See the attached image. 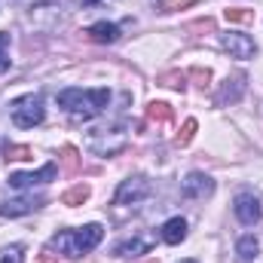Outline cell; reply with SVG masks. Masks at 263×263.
Returning a JSON list of instances; mask_svg holds the SVG:
<instances>
[{"label":"cell","mask_w":263,"mask_h":263,"mask_svg":"<svg viewBox=\"0 0 263 263\" xmlns=\"http://www.w3.org/2000/svg\"><path fill=\"white\" fill-rule=\"evenodd\" d=\"M181 193H184L187 199H208L211 193H214V181H211L208 175H202V172H190V175L184 178Z\"/></svg>","instance_id":"cell-9"},{"label":"cell","mask_w":263,"mask_h":263,"mask_svg":"<svg viewBox=\"0 0 263 263\" xmlns=\"http://www.w3.org/2000/svg\"><path fill=\"white\" fill-rule=\"evenodd\" d=\"M242 92H245V77H242V73H236L233 80L227 77L223 89L217 92V104H236V101L242 98Z\"/></svg>","instance_id":"cell-12"},{"label":"cell","mask_w":263,"mask_h":263,"mask_svg":"<svg viewBox=\"0 0 263 263\" xmlns=\"http://www.w3.org/2000/svg\"><path fill=\"white\" fill-rule=\"evenodd\" d=\"M80 3H86V6H95V3H98V0H80Z\"/></svg>","instance_id":"cell-29"},{"label":"cell","mask_w":263,"mask_h":263,"mask_svg":"<svg viewBox=\"0 0 263 263\" xmlns=\"http://www.w3.org/2000/svg\"><path fill=\"white\" fill-rule=\"evenodd\" d=\"M43 120H46V110H43V98L40 95H25V98L12 101V123L18 129H34Z\"/></svg>","instance_id":"cell-3"},{"label":"cell","mask_w":263,"mask_h":263,"mask_svg":"<svg viewBox=\"0 0 263 263\" xmlns=\"http://www.w3.org/2000/svg\"><path fill=\"white\" fill-rule=\"evenodd\" d=\"M31 156H34V153H31V147H9L3 159H31Z\"/></svg>","instance_id":"cell-25"},{"label":"cell","mask_w":263,"mask_h":263,"mask_svg":"<svg viewBox=\"0 0 263 263\" xmlns=\"http://www.w3.org/2000/svg\"><path fill=\"white\" fill-rule=\"evenodd\" d=\"M159 83H162V86H168V89H184L187 73H181V70H168V73H162V77H159Z\"/></svg>","instance_id":"cell-19"},{"label":"cell","mask_w":263,"mask_h":263,"mask_svg":"<svg viewBox=\"0 0 263 263\" xmlns=\"http://www.w3.org/2000/svg\"><path fill=\"white\" fill-rule=\"evenodd\" d=\"M101 236H104L101 223H89L83 230H62V233H55L52 248H59V254H65L70 260H77L80 254H89L101 242Z\"/></svg>","instance_id":"cell-2"},{"label":"cell","mask_w":263,"mask_h":263,"mask_svg":"<svg viewBox=\"0 0 263 263\" xmlns=\"http://www.w3.org/2000/svg\"><path fill=\"white\" fill-rule=\"evenodd\" d=\"M257 251H260V242L254 239V236H242L239 242H236V254H239V263H251L257 257Z\"/></svg>","instance_id":"cell-15"},{"label":"cell","mask_w":263,"mask_h":263,"mask_svg":"<svg viewBox=\"0 0 263 263\" xmlns=\"http://www.w3.org/2000/svg\"><path fill=\"white\" fill-rule=\"evenodd\" d=\"M187 239V220L184 217H172L162 223V242L165 245H181Z\"/></svg>","instance_id":"cell-13"},{"label":"cell","mask_w":263,"mask_h":263,"mask_svg":"<svg viewBox=\"0 0 263 263\" xmlns=\"http://www.w3.org/2000/svg\"><path fill=\"white\" fill-rule=\"evenodd\" d=\"M220 43H223V49H227L233 59H251V55L257 52V43H254L248 34H242V31H227V34L220 37Z\"/></svg>","instance_id":"cell-7"},{"label":"cell","mask_w":263,"mask_h":263,"mask_svg":"<svg viewBox=\"0 0 263 263\" xmlns=\"http://www.w3.org/2000/svg\"><path fill=\"white\" fill-rule=\"evenodd\" d=\"M181 263H199V260H181Z\"/></svg>","instance_id":"cell-30"},{"label":"cell","mask_w":263,"mask_h":263,"mask_svg":"<svg viewBox=\"0 0 263 263\" xmlns=\"http://www.w3.org/2000/svg\"><path fill=\"white\" fill-rule=\"evenodd\" d=\"M233 211H236V217H239L245 227L257 223V220H260V214H263L260 199L254 196V193H239V196H236V205H233Z\"/></svg>","instance_id":"cell-8"},{"label":"cell","mask_w":263,"mask_h":263,"mask_svg":"<svg viewBox=\"0 0 263 263\" xmlns=\"http://www.w3.org/2000/svg\"><path fill=\"white\" fill-rule=\"evenodd\" d=\"M150 193H153L150 181L138 175V178H129V181H123V184H120V190H117L114 202H117V205H141Z\"/></svg>","instance_id":"cell-5"},{"label":"cell","mask_w":263,"mask_h":263,"mask_svg":"<svg viewBox=\"0 0 263 263\" xmlns=\"http://www.w3.org/2000/svg\"><path fill=\"white\" fill-rule=\"evenodd\" d=\"M9 34L6 31H0V73H6L9 70Z\"/></svg>","instance_id":"cell-21"},{"label":"cell","mask_w":263,"mask_h":263,"mask_svg":"<svg viewBox=\"0 0 263 263\" xmlns=\"http://www.w3.org/2000/svg\"><path fill=\"white\" fill-rule=\"evenodd\" d=\"M150 245H153L150 239H138V236H135V239H126V242L117 245V254H120V257H138V254H147Z\"/></svg>","instance_id":"cell-14"},{"label":"cell","mask_w":263,"mask_h":263,"mask_svg":"<svg viewBox=\"0 0 263 263\" xmlns=\"http://www.w3.org/2000/svg\"><path fill=\"white\" fill-rule=\"evenodd\" d=\"M193 135H196V120H187V123H184V129H181V135H178V144H181V147H187V144L193 141Z\"/></svg>","instance_id":"cell-22"},{"label":"cell","mask_w":263,"mask_h":263,"mask_svg":"<svg viewBox=\"0 0 263 263\" xmlns=\"http://www.w3.org/2000/svg\"><path fill=\"white\" fill-rule=\"evenodd\" d=\"M62 162H65L67 172H77L80 159H77V150H73V147H65V150H62Z\"/></svg>","instance_id":"cell-23"},{"label":"cell","mask_w":263,"mask_h":263,"mask_svg":"<svg viewBox=\"0 0 263 263\" xmlns=\"http://www.w3.org/2000/svg\"><path fill=\"white\" fill-rule=\"evenodd\" d=\"M55 257H59V254H52L49 248H43V251H40V257H37V263H55Z\"/></svg>","instance_id":"cell-28"},{"label":"cell","mask_w":263,"mask_h":263,"mask_svg":"<svg viewBox=\"0 0 263 263\" xmlns=\"http://www.w3.org/2000/svg\"><path fill=\"white\" fill-rule=\"evenodd\" d=\"M172 117H175L172 104H165V101H150L147 104V120H153V123H172Z\"/></svg>","instance_id":"cell-16"},{"label":"cell","mask_w":263,"mask_h":263,"mask_svg":"<svg viewBox=\"0 0 263 263\" xmlns=\"http://www.w3.org/2000/svg\"><path fill=\"white\" fill-rule=\"evenodd\" d=\"M89 193H92V190H89L86 184H80V187H73V190H67L65 196H62V205H70V208H73V205H83V202L89 199Z\"/></svg>","instance_id":"cell-17"},{"label":"cell","mask_w":263,"mask_h":263,"mask_svg":"<svg viewBox=\"0 0 263 263\" xmlns=\"http://www.w3.org/2000/svg\"><path fill=\"white\" fill-rule=\"evenodd\" d=\"M55 175H59V165L49 162V165H43L40 172H15V175H9V187H12V190H28V187H34V184H49V181H55Z\"/></svg>","instance_id":"cell-6"},{"label":"cell","mask_w":263,"mask_h":263,"mask_svg":"<svg viewBox=\"0 0 263 263\" xmlns=\"http://www.w3.org/2000/svg\"><path fill=\"white\" fill-rule=\"evenodd\" d=\"M184 3H190V0H162L159 3V12H172L175 6H184Z\"/></svg>","instance_id":"cell-26"},{"label":"cell","mask_w":263,"mask_h":263,"mask_svg":"<svg viewBox=\"0 0 263 263\" xmlns=\"http://www.w3.org/2000/svg\"><path fill=\"white\" fill-rule=\"evenodd\" d=\"M86 34H89L92 43H117L120 40V25H114V22H95V25L86 28Z\"/></svg>","instance_id":"cell-11"},{"label":"cell","mask_w":263,"mask_h":263,"mask_svg":"<svg viewBox=\"0 0 263 263\" xmlns=\"http://www.w3.org/2000/svg\"><path fill=\"white\" fill-rule=\"evenodd\" d=\"M55 101L70 117L92 120V117L104 114V107L110 104V92L107 89H65V92H59Z\"/></svg>","instance_id":"cell-1"},{"label":"cell","mask_w":263,"mask_h":263,"mask_svg":"<svg viewBox=\"0 0 263 263\" xmlns=\"http://www.w3.org/2000/svg\"><path fill=\"white\" fill-rule=\"evenodd\" d=\"M0 263H25V248L22 245H9L0 251Z\"/></svg>","instance_id":"cell-20"},{"label":"cell","mask_w":263,"mask_h":263,"mask_svg":"<svg viewBox=\"0 0 263 263\" xmlns=\"http://www.w3.org/2000/svg\"><path fill=\"white\" fill-rule=\"evenodd\" d=\"M223 15H227V22H239V25H245V22H254V12H251V9H242V6L223 9Z\"/></svg>","instance_id":"cell-18"},{"label":"cell","mask_w":263,"mask_h":263,"mask_svg":"<svg viewBox=\"0 0 263 263\" xmlns=\"http://www.w3.org/2000/svg\"><path fill=\"white\" fill-rule=\"evenodd\" d=\"M40 205H46V199H43V196L6 199V202L0 205V214H3V217H22V214H31V211H37Z\"/></svg>","instance_id":"cell-10"},{"label":"cell","mask_w":263,"mask_h":263,"mask_svg":"<svg viewBox=\"0 0 263 263\" xmlns=\"http://www.w3.org/2000/svg\"><path fill=\"white\" fill-rule=\"evenodd\" d=\"M126 144H129V135H126L123 126H117V129L89 132V147H92L95 153H101V156H114V153L126 150Z\"/></svg>","instance_id":"cell-4"},{"label":"cell","mask_w":263,"mask_h":263,"mask_svg":"<svg viewBox=\"0 0 263 263\" xmlns=\"http://www.w3.org/2000/svg\"><path fill=\"white\" fill-rule=\"evenodd\" d=\"M190 31H214V22H211V18H205V22H193Z\"/></svg>","instance_id":"cell-27"},{"label":"cell","mask_w":263,"mask_h":263,"mask_svg":"<svg viewBox=\"0 0 263 263\" xmlns=\"http://www.w3.org/2000/svg\"><path fill=\"white\" fill-rule=\"evenodd\" d=\"M190 77L196 80V86H202V89L211 83V70H208V67H193V70H190Z\"/></svg>","instance_id":"cell-24"}]
</instances>
